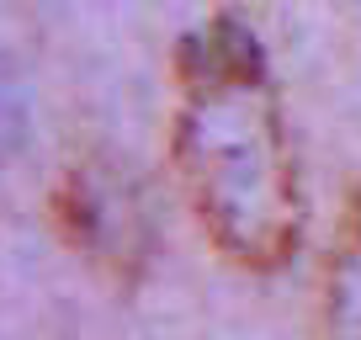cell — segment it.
Listing matches in <instances>:
<instances>
[{
	"label": "cell",
	"instance_id": "1",
	"mask_svg": "<svg viewBox=\"0 0 361 340\" xmlns=\"http://www.w3.org/2000/svg\"><path fill=\"white\" fill-rule=\"evenodd\" d=\"M170 159L202 234L245 272H282L303 245V176L260 32L213 11L176 43Z\"/></svg>",
	"mask_w": 361,
	"mask_h": 340
},
{
	"label": "cell",
	"instance_id": "2",
	"mask_svg": "<svg viewBox=\"0 0 361 340\" xmlns=\"http://www.w3.org/2000/svg\"><path fill=\"white\" fill-rule=\"evenodd\" d=\"M324 314L335 340H361V186L350 192L324 272Z\"/></svg>",
	"mask_w": 361,
	"mask_h": 340
}]
</instances>
